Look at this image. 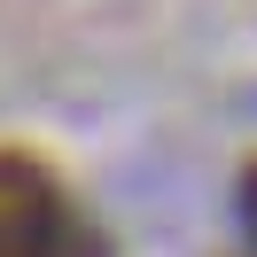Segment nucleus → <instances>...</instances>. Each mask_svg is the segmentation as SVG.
I'll use <instances>...</instances> for the list:
<instances>
[{"label": "nucleus", "mask_w": 257, "mask_h": 257, "mask_svg": "<svg viewBox=\"0 0 257 257\" xmlns=\"http://www.w3.org/2000/svg\"><path fill=\"white\" fill-rule=\"evenodd\" d=\"M0 257H101V234L32 148H0Z\"/></svg>", "instance_id": "nucleus-1"}, {"label": "nucleus", "mask_w": 257, "mask_h": 257, "mask_svg": "<svg viewBox=\"0 0 257 257\" xmlns=\"http://www.w3.org/2000/svg\"><path fill=\"white\" fill-rule=\"evenodd\" d=\"M249 210H257V172H249Z\"/></svg>", "instance_id": "nucleus-2"}]
</instances>
